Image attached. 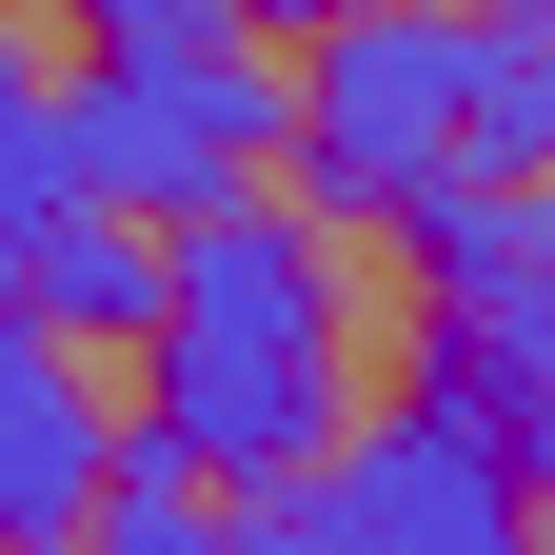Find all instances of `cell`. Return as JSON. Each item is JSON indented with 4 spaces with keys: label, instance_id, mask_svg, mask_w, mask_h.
Returning <instances> with one entry per match:
<instances>
[{
    "label": "cell",
    "instance_id": "3957f363",
    "mask_svg": "<svg viewBox=\"0 0 555 555\" xmlns=\"http://www.w3.org/2000/svg\"><path fill=\"white\" fill-rule=\"evenodd\" d=\"M318 60H278V159H298V219L318 238H397L456 159V60H476V0H358V21H298Z\"/></svg>",
    "mask_w": 555,
    "mask_h": 555
},
{
    "label": "cell",
    "instance_id": "ba28073f",
    "mask_svg": "<svg viewBox=\"0 0 555 555\" xmlns=\"http://www.w3.org/2000/svg\"><path fill=\"white\" fill-rule=\"evenodd\" d=\"M80 535H119V555H219V535H238V496H219L198 456L119 437V456H100V496H80Z\"/></svg>",
    "mask_w": 555,
    "mask_h": 555
},
{
    "label": "cell",
    "instance_id": "30bf717a",
    "mask_svg": "<svg viewBox=\"0 0 555 555\" xmlns=\"http://www.w3.org/2000/svg\"><path fill=\"white\" fill-rule=\"evenodd\" d=\"M238 21H258V40H278V21H358V0H238Z\"/></svg>",
    "mask_w": 555,
    "mask_h": 555
},
{
    "label": "cell",
    "instance_id": "52a82bcc",
    "mask_svg": "<svg viewBox=\"0 0 555 555\" xmlns=\"http://www.w3.org/2000/svg\"><path fill=\"white\" fill-rule=\"evenodd\" d=\"M0 298H21L40 337H80V358H119V337L159 318V219H119V198H40V219L0 238Z\"/></svg>",
    "mask_w": 555,
    "mask_h": 555
},
{
    "label": "cell",
    "instance_id": "8992f818",
    "mask_svg": "<svg viewBox=\"0 0 555 555\" xmlns=\"http://www.w3.org/2000/svg\"><path fill=\"white\" fill-rule=\"evenodd\" d=\"M100 456H119V416L80 397V337H40L0 298V535H80Z\"/></svg>",
    "mask_w": 555,
    "mask_h": 555
},
{
    "label": "cell",
    "instance_id": "6da1fadb",
    "mask_svg": "<svg viewBox=\"0 0 555 555\" xmlns=\"http://www.w3.org/2000/svg\"><path fill=\"white\" fill-rule=\"evenodd\" d=\"M139 358V437L198 456L219 496H258L278 456L337 437V258L318 219H278V198H179L159 219V318L119 337Z\"/></svg>",
    "mask_w": 555,
    "mask_h": 555
},
{
    "label": "cell",
    "instance_id": "8fae6325",
    "mask_svg": "<svg viewBox=\"0 0 555 555\" xmlns=\"http://www.w3.org/2000/svg\"><path fill=\"white\" fill-rule=\"evenodd\" d=\"M80 21H119V0H80Z\"/></svg>",
    "mask_w": 555,
    "mask_h": 555
},
{
    "label": "cell",
    "instance_id": "9c48e42d",
    "mask_svg": "<svg viewBox=\"0 0 555 555\" xmlns=\"http://www.w3.org/2000/svg\"><path fill=\"white\" fill-rule=\"evenodd\" d=\"M40 198H60V80H40L21 40H0V238H21Z\"/></svg>",
    "mask_w": 555,
    "mask_h": 555
},
{
    "label": "cell",
    "instance_id": "7a4b0ae2",
    "mask_svg": "<svg viewBox=\"0 0 555 555\" xmlns=\"http://www.w3.org/2000/svg\"><path fill=\"white\" fill-rule=\"evenodd\" d=\"M278 159V60L238 0H119L80 21V80H60V198H119V219H179V198H238Z\"/></svg>",
    "mask_w": 555,
    "mask_h": 555
},
{
    "label": "cell",
    "instance_id": "277c9868",
    "mask_svg": "<svg viewBox=\"0 0 555 555\" xmlns=\"http://www.w3.org/2000/svg\"><path fill=\"white\" fill-rule=\"evenodd\" d=\"M397 238H416V397H456L516 476H555V219H535V179H437Z\"/></svg>",
    "mask_w": 555,
    "mask_h": 555
},
{
    "label": "cell",
    "instance_id": "5b68a950",
    "mask_svg": "<svg viewBox=\"0 0 555 555\" xmlns=\"http://www.w3.org/2000/svg\"><path fill=\"white\" fill-rule=\"evenodd\" d=\"M238 535H278V555H516L535 535V476L476 437L456 397H397V416L337 397V437L278 456L238 496Z\"/></svg>",
    "mask_w": 555,
    "mask_h": 555
}]
</instances>
